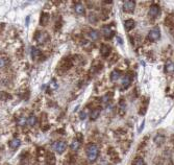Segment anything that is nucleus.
<instances>
[{
  "label": "nucleus",
  "instance_id": "nucleus-1",
  "mask_svg": "<svg viewBox=\"0 0 174 165\" xmlns=\"http://www.w3.org/2000/svg\"><path fill=\"white\" fill-rule=\"evenodd\" d=\"M87 156L90 162H95L99 156V148L95 143H89L87 145Z\"/></svg>",
  "mask_w": 174,
  "mask_h": 165
},
{
  "label": "nucleus",
  "instance_id": "nucleus-2",
  "mask_svg": "<svg viewBox=\"0 0 174 165\" xmlns=\"http://www.w3.org/2000/svg\"><path fill=\"white\" fill-rule=\"evenodd\" d=\"M49 39H50L49 35L46 32H36V34H34V40H36V42H38V44L40 45L45 44L46 42L49 41Z\"/></svg>",
  "mask_w": 174,
  "mask_h": 165
},
{
  "label": "nucleus",
  "instance_id": "nucleus-3",
  "mask_svg": "<svg viewBox=\"0 0 174 165\" xmlns=\"http://www.w3.org/2000/svg\"><path fill=\"white\" fill-rule=\"evenodd\" d=\"M72 67V60L70 58H65L64 60L62 61V63L60 64L58 66V68H57V71H58V73L62 74L66 71H68L69 69Z\"/></svg>",
  "mask_w": 174,
  "mask_h": 165
},
{
  "label": "nucleus",
  "instance_id": "nucleus-4",
  "mask_svg": "<svg viewBox=\"0 0 174 165\" xmlns=\"http://www.w3.org/2000/svg\"><path fill=\"white\" fill-rule=\"evenodd\" d=\"M149 41H152V42H155L161 38V30H160V27L155 26L153 28L150 29L148 36H147Z\"/></svg>",
  "mask_w": 174,
  "mask_h": 165
},
{
  "label": "nucleus",
  "instance_id": "nucleus-5",
  "mask_svg": "<svg viewBox=\"0 0 174 165\" xmlns=\"http://www.w3.org/2000/svg\"><path fill=\"white\" fill-rule=\"evenodd\" d=\"M101 30H102L103 37L107 40H111L115 36V30L109 26V25H104V26H102Z\"/></svg>",
  "mask_w": 174,
  "mask_h": 165
},
{
  "label": "nucleus",
  "instance_id": "nucleus-6",
  "mask_svg": "<svg viewBox=\"0 0 174 165\" xmlns=\"http://www.w3.org/2000/svg\"><path fill=\"white\" fill-rule=\"evenodd\" d=\"M135 8V2L133 0H126L123 2V11L126 13H133Z\"/></svg>",
  "mask_w": 174,
  "mask_h": 165
},
{
  "label": "nucleus",
  "instance_id": "nucleus-7",
  "mask_svg": "<svg viewBox=\"0 0 174 165\" xmlns=\"http://www.w3.org/2000/svg\"><path fill=\"white\" fill-rule=\"evenodd\" d=\"M53 148L57 154H63L67 148V143L65 141H56L53 144Z\"/></svg>",
  "mask_w": 174,
  "mask_h": 165
},
{
  "label": "nucleus",
  "instance_id": "nucleus-8",
  "mask_svg": "<svg viewBox=\"0 0 174 165\" xmlns=\"http://www.w3.org/2000/svg\"><path fill=\"white\" fill-rule=\"evenodd\" d=\"M160 13H161V8H160V6L157 4H152L148 12L150 18H156L160 15Z\"/></svg>",
  "mask_w": 174,
  "mask_h": 165
},
{
  "label": "nucleus",
  "instance_id": "nucleus-9",
  "mask_svg": "<svg viewBox=\"0 0 174 165\" xmlns=\"http://www.w3.org/2000/svg\"><path fill=\"white\" fill-rule=\"evenodd\" d=\"M131 81H133V76L130 75L129 73L125 74L124 77H123L122 81H121V86H122V89L125 90L127 89L128 87L130 86V84H131Z\"/></svg>",
  "mask_w": 174,
  "mask_h": 165
},
{
  "label": "nucleus",
  "instance_id": "nucleus-10",
  "mask_svg": "<svg viewBox=\"0 0 174 165\" xmlns=\"http://www.w3.org/2000/svg\"><path fill=\"white\" fill-rule=\"evenodd\" d=\"M112 52V48L109 45H107V44H102L101 47H100V55L104 58H107L109 55Z\"/></svg>",
  "mask_w": 174,
  "mask_h": 165
},
{
  "label": "nucleus",
  "instance_id": "nucleus-11",
  "mask_svg": "<svg viewBox=\"0 0 174 165\" xmlns=\"http://www.w3.org/2000/svg\"><path fill=\"white\" fill-rule=\"evenodd\" d=\"M49 19H50L49 14L46 13V12H42L41 17H40V25L41 26H46L47 24H48V22H49Z\"/></svg>",
  "mask_w": 174,
  "mask_h": 165
},
{
  "label": "nucleus",
  "instance_id": "nucleus-12",
  "mask_svg": "<svg viewBox=\"0 0 174 165\" xmlns=\"http://www.w3.org/2000/svg\"><path fill=\"white\" fill-rule=\"evenodd\" d=\"M100 112H101V108H95V109H93L91 111V113H90V119L92 121L96 120L97 118L99 117V115H100Z\"/></svg>",
  "mask_w": 174,
  "mask_h": 165
},
{
  "label": "nucleus",
  "instance_id": "nucleus-13",
  "mask_svg": "<svg viewBox=\"0 0 174 165\" xmlns=\"http://www.w3.org/2000/svg\"><path fill=\"white\" fill-rule=\"evenodd\" d=\"M74 11H75V13L78 14V15H83L85 12H86V10H85V6H83V3L76 2L75 6H74Z\"/></svg>",
  "mask_w": 174,
  "mask_h": 165
},
{
  "label": "nucleus",
  "instance_id": "nucleus-14",
  "mask_svg": "<svg viewBox=\"0 0 174 165\" xmlns=\"http://www.w3.org/2000/svg\"><path fill=\"white\" fill-rule=\"evenodd\" d=\"M56 162V159H55V156L52 153H47L46 154V163L47 165H55Z\"/></svg>",
  "mask_w": 174,
  "mask_h": 165
},
{
  "label": "nucleus",
  "instance_id": "nucleus-15",
  "mask_svg": "<svg viewBox=\"0 0 174 165\" xmlns=\"http://www.w3.org/2000/svg\"><path fill=\"white\" fill-rule=\"evenodd\" d=\"M135 26V22L133 21V19H128V20H125L124 22V28L127 30V32H129V30H131V29H133Z\"/></svg>",
  "mask_w": 174,
  "mask_h": 165
},
{
  "label": "nucleus",
  "instance_id": "nucleus-16",
  "mask_svg": "<svg viewBox=\"0 0 174 165\" xmlns=\"http://www.w3.org/2000/svg\"><path fill=\"white\" fill-rule=\"evenodd\" d=\"M89 38L91 40H93V41H97V40H99V38H100V34H99L98 30H96V29H90V32H89Z\"/></svg>",
  "mask_w": 174,
  "mask_h": 165
},
{
  "label": "nucleus",
  "instance_id": "nucleus-17",
  "mask_svg": "<svg viewBox=\"0 0 174 165\" xmlns=\"http://www.w3.org/2000/svg\"><path fill=\"white\" fill-rule=\"evenodd\" d=\"M165 72L166 73H172L174 72V63L172 61H167L165 64Z\"/></svg>",
  "mask_w": 174,
  "mask_h": 165
},
{
  "label": "nucleus",
  "instance_id": "nucleus-18",
  "mask_svg": "<svg viewBox=\"0 0 174 165\" xmlns=\"http://www.w3.org/2000/svg\"><path fill=\"white\" fill-rule=\"evenodd\" d=\"M10 64V59L6 55H0V69L5 68Z\"/></svg>",
  "mask_w": 174,
  "mask_h": 165
},
{
  "label": "nucleus",
  "instance_id": "nucleus-19",
  "mask_svg": "<svg viewBox=\"0 0 174 165\" xmlns=\"http://www.w3.org/2000/svg\"><path fill=\"white\" fill-rule=\"evenodd\" d=\"M80 145H81V142L79 141L77 138H75V139H73V141L71 142L70 147H71V149H72L73 152H76V151H78V149H79Z\"/></svg>",
  "mask_w": 174,
  "mask_h": 165
},
{
  "label": "nucleus",
  "instance_id": "nucleus-20",
  "mask_svg": "<svg viewBox=\"0 0 174 165\" xmlns=\"http://www.w3.org/2000/svg\"><path fill=\"white\" fill-rule=\"evenodd\" d=\"M21 144V140L19 138H14L10 141V147L12 149H17Z\"/></svg>",
  "mask_w": 174,
  "mask_h": 165
},
{
  "label": "nucleus",
  "instance_id": "nucleus-21",
  "mask_svg": "<svg viewBox=\"0 0 174 165\" xmlns=\"http://www.w3.org/2000/svg\"><path fill=\"white\" fill-rule=\"evenodd\" d=\"M121 74H122V72L120 70H118V69H116V70H114L111 73V81H118V79L121 77Z\"/></svg>",
  "mask_w": 174,
  "mask_h": 165
},
{
  "label": "nucleus",
  "instance_id": "nucleus-22",
  "mask_svg": "<svg viewBox=\"0 0 174 165\" xmlns=\"http://www.w3.org/2000/svg\"><path fill=\"white\" fill-rule=\"evenodd\" d=\"M31 55L34 60H36L42 55V51L38 47H31Z\"/></svg>",
  "mask_w": 174,
  "mask_h": 165
},
{
  "label": "nucleus",
  "instance_id": "nucleus-23",
  "mask_svg": "<svg viewBox=\"0 0 174 165\" xmlns=\"http://www.w3.org/2000/svg\"><path fill=\"white\" fill-rule=\"evenodd\" d=\"M153 141H154V143L157 145V146H161L162 144L165 142V137L163 136V135H160V134H159V135H156V136L154 137Z\"/></svg>",
  "mask_w": 174,
  "mask_h": 165
},
{
  "label": "nucleus",
  "instance_id": "nucleus-24",
  "mask_svg": "<svg viewBox=\"0 0 174 165\" xmlns=\"http://www.w3.org/2000/svg\"><path fill=\"white\" fill-rule=\"evenodd\" d=\"M36 122H38V118H36L34 115H30L28 118H27V120H26V123H27L29 126H36Z\"/></svg>",
  "mask_w": 174,
  "mask_h": 165
},
{
  "label": "nucleus",
  "instance_id": "nucleus-25",
  "mask_svg": "<svg viewBox=\"0 0 174 165\" xmlns=\"http://www.w3.org/2000/svg\"><path fill=\"white\" fill-rule=\"evenodd\" d=\"M112 97H113V93L112 92H109V93H107L105 95H103L100 100H101L102 104H109V102L112 100Z\"/></svg>",
  "mask_w": 174,
  "mask_h": 165
},
{
  "label": "nucleus",
  "instance_id": "nucleus-26",
  "mask_svg": "<svg viewBox=\"0 0 174 165\" xmlns=\"http://www.w3.org/2000/svg\"><path fill=\"white\" fill-rule=\"evenodd\" d=\"M109 156L111 157V159L112 160H115V161H118L119 160V158H118V154L116 153V151H115L113 147H111V148H109Z\"/></svg>",
  "mask_w": 174,
  "mask_h": 165
},
{
  "label": "nucleus",
  "instance_id": "nucleus-27",
  "mask_svg": "<svg viewBox=\"0 0 174 165\" xmlns=\"http://www.w3.org/2000/svg\"><path fill=\"white\" fill-rule=\"evenodd\" d=\"M88 19H89V21L91 22V23H93V24H96L97 22H98V17H97V15L95 13L89 14Z\"/></svg>",
  "mask_w": 174,
  "mask_h": 165
},
{
  "label": "nucleus",
  "instance_id": "nucleus-28",
  "mask_svg": "<svg viewBox=\"0 0 174 165\" xmlns=\"http://www.w3.org/2000/svg\"><path fill=\"white\" fill-rule=\"evenodd\" d=\"M119 108H120V115H124L125 109H126V104H125L124 99H121L119 102Z\"/></svg>",
  "mask_w": 174,
  "mask_h": 165
},
{
  "label": "nucleus",
  "instance_id": "nucleus-29",
  "mask_svg": "<svg viewBox=\"0 0 174 165\" xmlns=\"http://www.w3.org/2000/svg\"><path fill=\"white\" fill-rule=\"evenodd\" d=\"M10 94H8V92L1 91L0 92V100H3V101H6V100L10 99Z\"/></svg>",
  "mask_w": 174,
  "mask_h": 165
},
{
  "label": "nucleus",
  "instance_id": "nucleus-30",
  "mask_svg": "<svg viewBox=\"0 0 174 165\" xmlns=\"http://www.w3.org/2000/svg\"><path fill=\"white\" fill-rule=\"evenodd\" d=\"M166 25H168L169 27L174 26V17L173 16H168L166 19Z\"/></svg>",
  "mask_w": 174,
  "mask_h": 165
},
{
  "label": "nucleus",
  "instance_id": "nucleus-31",
  "mask_svg": "<svg viewBox=\"0 0 174 165\" xmlns=\"http://www.w3.org/2000/svg\"><path fill=\"white\" fill-rule=\"evenodd\" d=\"M133 165H145V161L143 160V158L138 157L133 161Z\"/></svg>",
  "mask_w": 174,
  "mask_h": 165
},
{
  "label": "nucleus",
  "instance_id": "nucleus-32",
  "mask_svg": "<svg viewBox=\"0 0 174 165\" xmlns=\"http://www.w3.org/2000/svg\"><path fill=\"white\" fill-rule=\"evenodd\" d=\"M87 116H88V114H87V110H83L79 112V118H80L81 120H85L87 118Z\"/></svg>",
  "mask_w": 174,
  "mask_h": 165
},
{
  "label": "nucleus",
  "instance_id": "nucleus-33",
  "mask_svg": "<svg viewBox=\"0 0 174 165\" xmlns=\"http://www.w3.org/2000/svg\"><path fill=\"white\" fill-rule=\"evenodd\" d=\"M26 120H27V119H26V118H24V117L20 118V119L18 120V126H24L25 124H27V123H26Z\"/></svg>",
  "mask_w": 174,
  "mask_h": 165
},
{
  "label": "nucleus",
  "instance_id": "nucleus-34",
  "mask_svg": "<svg viewBox=\"0 0 174 165\" xmlns=\"http://www.w3.org/2000/svg\"><path fill=\"white\" fill-rule=\"evenodd\" d=\"M61 26H62V19H58L56 21V23H55V29H60Z\"/></svg>",
  "mask_w": 174,
  "mask_h": 165
},
{
  "label": "nucleus",
  "instance_id": "nucleus-35",
  "mask_svg": "<svg viewBox=\"0 0 174 165\" xmlns=\"http://www.w3.org/2000/svg\"><path fill=\"white\" fill-rule=\"evenodd\" d=\"M99 165H107V162H103V161H102V162H100Z\"/></svg>",
  "mask_w": 174,
  "mask_h": 165
}]
</instances>
